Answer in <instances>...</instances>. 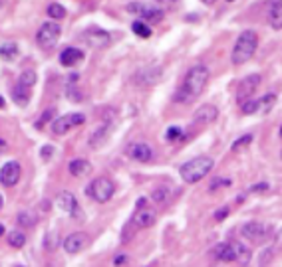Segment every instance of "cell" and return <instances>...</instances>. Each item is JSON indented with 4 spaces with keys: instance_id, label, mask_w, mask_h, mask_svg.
<instances>
[{
    "instance_id": "22",
    "label": "cell",
    "mask_w": 282,
    "mask_h": 267,
    "mask_svg": "<svg viewBox=\"0 0 282 267\" xmlns=\"http://www.w3.org/2000/svg\"><path fill=\"white\" fill-rule=\"evenodd\" d=\"M274 103H276V95H274V93H268V95L260 97L259 99V111L268 113L272 107H274Z\"/></svg>"
},
{
    "instance_id": "8",
    "label": "cell",
    "mask_w": 282,
    "mask_h": 267,
    "mask_svg": "<svg viewBox=\"0 0 282 267\" xmlns=\"http://www.w3.org/2000/svg\"><path fill=\"white\" fill-rule=\"evenodd\" d=\"M260 83V75H246L238 85H236V101L242 105L244 101H249L253 97V93L257 91Z\"/></svg>"
},
{
    "instance_id": "39",
    "label": "cell",
    "mask_w": 282,
    "mask_h": 267,
    "mask_svg": "<svg viewBox=\"0 0 282 267\" xmlns=\"http://www.w3.org/2000/svg\"><path fill=\"white\" fill-rule=\"evenodd\" d=\"M201 2H203V4H207V6H211V4H215L217 0H201Z\"/></svg>"
},
{
    "instance_id": "16",
    "label": "cell",
    "mask_w": 282,
    "mask_h": 267,
    "mask_svg": "<svg viewBox=\"0 0 282 267\" xmlns=\"http://www.w3.org/2000/svg\"><path fill=\"white\" fill-rule=\"evenodd\" d=\"M82 38H84V40H88V42H90L92 46H95V48H103V46L110 44V34H108V32H103V30H97V28L88 30Z\"/></svg>"
},
{
    "instance_id": "28",
    "label": "cell",
    "mask_w": 282,
    "mask_h": 267,
    "mask_svg": "<svg viewBox=\"0 0 282 267\" xmlns=\"http://www.w3.org/2000/svg\"><path fill=\"white\" fill-rule=\"evenodd\" d=\"M169 196H171V192H169L165 186H161V188H155V190H153V194H151V198L157 202V204H165V202L169 200Z\"/></svg>"
},
{
    "instance_id": "23",
    "label": "cell",
    "mask_w": 282,
    "mask_h": 267,
    "mask_svg": "<svg viewBox=\"0 0 282 267\" xmlns=\"http://www.w3.org/2000/svg\"><path fill=\"white\" fill-rule=\"evenodd\" d=\"M131 30H133V34L139 36V38H149V36H151V28L145 22H141V20H135V22L131 24Z\"/></svg>"
},
{
    "instance_id": "12",
    "label": "cell",
    "mask_w": 282,
    "mask_h": 267,
    "mask_svg": "<svg viewBox=\"0 0 282 267\" xmlns=\"http://www.w3.org/2000/svg\"><path fill=\"white\" fill-rule=\"evenodd\" d=\"M125 155L129 156V158H133V160H139V162H147V160H151V156H153V151H151V147L147 145V143H129L127 147H125Z\"/></svg>"
},
{
    "instance_id": "17",
    "label": "cell",
    "mask_w": 282,
    "mask_h": 267,
    "mask_svg": "<svg viewBox=\"0 0 282 267\" xmlns=\"http://www.w3.org/2000/svg\"><path fill=\"white\" fill-rule=\"evenodd\" d=\"M84 60V52L82 50H78V48H66V50H62V54H60V64L66 67H72L76 66L78 62H82Z\"/></svg>"
},
{
    "instance_id": "1",
    "label": "cell",
    "mask_w": 282,
    "mask_h": 267,
    "mask_svg": "<svg viewBox=\"0 0 282 267\" xmlns=\"http://www.w3.org/2000/svg\"><path fill=\"white\" fill-rule=\"evenodd\" d=\"M209 81V69L205 66H193L187 71L183 83L179 85L177 93H175V101L177 103H191L195 101Z\"/></svg>"
},
{
    "instance_id": "26",
    "label": "cell",
    "mask_w": 282,
    "mask_h": 267,
    "mask_svg": "<svg viewBox=\"0 0 282 267\" xmlns=\"http://www.w3.org/2000/svg\"><path fill=\"white\" fill-rule=\"evenodd\" d=\"M8 244L12 245V247H16V249H20L26 244V236H24L22 232H10L8 234Z\"/></svg>"
},
{
    "instance_id": "33",
    "label": "cell",
    "mask_w": 282,
    "mask_h": 267,
    "mask_svg": "<svg viewBox=\"0 0 282 267\" xmlns=\"http://www.w3.org/2000/svg\"><path fill=\"white\" fill-rule=\"evenodd\" d=\"M52 115H54V109H48V111L42 113V117L36 121V127H38V129H42V125H44V123H48V121L52 119Z\"/></svg>"
},
{
    "instance_id": "10",
    "label": "cell",
    "mask_w": 282,
    "mask_h": 267,
    "mask_svg": "<svg viewBox=\"0 0 282 267\" xmlns=\"http://www.w3.org/2000/svg\"><path fill=\"white\" fill-rule=\"evenodd\" d=\"M20 174H22V166L16 160H10L0 168V182L4 186H14L20 180Z\"/></svg>"
},
{
    "instance_id": "40",
    "label": "cell",
    "mask_w": 282,
    "mask_h": 267,
    "mask_svg": "<svg viewBox=\"0 0 282 267\" xmlns=\"http://www.w3.org/2000/svg\"><path fill=\"white\" fill-rule=\"evenodd\" d=\"M4 149H6V143H4V141H2V139H0V153H2V151H4Z\"/></svg>"
},
{
    "instance_id": "30",
    "label": "cell",
    "mask_w": 282,
    "mask_h": 267,
    "mask_svg": "<svg viewBox=\"0 0 282 267\" xmlns=\"http://www.w3.org/2000/svg\"><path fill=\"white\" fill-rule=\"evenodd\" d=\"M165 139L167 141H181L183 139V131H181V127H177V125H173V127H169L167 129V133H165Z\"/></svg>"
},
{
    "instance_id": "9",
    "label": "cell",
    "mask_w": 282,
    "mask_h": 267,
    "mask_svg": "<svg viewBox=\"0 0 282 267\" xmlns=\"http://www.w3.org/2000/svg\"><path fill=\"white\" fill-rule=\"evenodd\" d=\"M242 236L253 244H262L268 238V228L262 222H249L242 226Z\"/></svg>"
},
{
    "instance_id": "13",
    "label": "cell",
    "mask_w": 282,
    "mask_h": 267,
    "mask_svg": "<svg viewBox=\"0 0 282 267\" xmlns=\"http://www.w3.org/2000/svg\"><path fill=\"white\" fill-rule=\"evenodd\" d=\"M58 206H60V210H62V212L70 214V216H74V218L82 216L80 206H78V202H76V198H74V194H72V192H62V194L58 196Z\"/></svg>"
},
{
    "instance_id": "5",
    "label": "cell",
    "mask_w": 282,
    "mask_h": 267,
    "mask_svg": "<svg viewBox=\"0 0 282 267\" xmlns=\"http://www.w3.org/2000/svg\"><path fill=\"white\" fill-rule=\"evenodd\" d=\"M127 12L137 14L141 22H161L163 20V10L153 6V4H145V2H131L127 4Z\"/></svg>"
},
{
    "instance_id": "35",
    "label": "cell",
    "mask_w": 282,
    "mask_h": 267,
    "mask_svg": "<svg viewBox=\"0 0 282 267\" xmlns=\"http://www.w3.org/2000/svg\"><path fill=\"white\" fill-rule=\"evenodd\" d=\"M227 216H229V208H223V210H217V212H215V220H217V222L225 220Z\"/></svg>"
},
{
    "instance_id": "24",
    "label": "cell",
    "mask_w": 282,
    "mask_h": 267,
    "mask_svg": "<svg viewBox=\"0 0 282 267\" xmlns=\"http://www.w3.org/2000/svg\"><path fill=\"white\" fill-rule=\"evenodd\" d=\"M233 244V249H235V255H236V261H249L251 257V251L240 244V242H231Z\"/></svg>"
},
{
    "instance_id": "19",
    "label": "cell",
    "mask_w": 282,
    "mask_h": 267,
    "mask_svg": "<svg viewBox=\"0 0 282 267\" xmlns=\"http://www.w3.org/2000/svg\"><path fill=\"white\" fill-rule=\"evenodd\" d=\"M12 99H14V103H16V105L26 107V105H28V101H30V89L20 85V83H16V85L12 87Z\"/></svg>"
},
{
    "instance_id": "42",
    "label": "cell",
    "mask_w": 282,
    "mask_h": 267,
    "mask_svg": "<svg viewBox=\"0 0 282 267\" xmlns=\"http://www.w3.org/2000/svg\"><path fill=\"white\" fill-rule=\"evenodd\" d=\"M2 107H4V99L0 97V109H2Z\"/></svg>"
},
{
    "instance_id": "2",
    "label": "cell",
    "mask_w": 282,
    "mask_h": 267,
    "mask_svg": "<svg viewBox=\"0 0 282 267\" xmlns=\"http://www.w3.org/2000/svg\"><path fill=\"white\" fill-rule=\"evenodd\" d=\"M259 48V36L253 32V30H244L240 32V36L236 38L235 46H233V54H231V60L235 66H240V64H246L255 52Z\"/></svg>"
},
{
    "instance_id": "3",
    "label": "cell",
    "mask_w": 282,
    "mask_h": 267,
    "mask_svg": "<svg viewBox=\"0 0 282 267\" xmlns=\"http://www.w3.org/2000/svg\"><path fill=\"white\" fill-rule=\"evenodd\" d=\"M213 158L211 156H195V158H191L189 162H185L183 166H181V178L189 182V184H195V182H199V180H203V178L207 176L209 172H211L213 168Z\"/></svg>"
},
{
    "instance_id": "44",
    "label": "cell",
    "mask_w": 282,
    "mask_h": 267,
    "mask_svg": "<svg viewBox=\"0 0 282 267\" xmlns=\"http://www.w3.org/2000/svg\"><path fill=\"white\" fill-rule=\"evenodd\" d=\"M278 133H280V137H282V125H280V131H278Z\"/></svg>"
},
{
    "instance_id": "25",
    "label": "cell",
    "mask_w": 282,
    "mask_h": 267,
    "mask_svg": "<svg viewBox=\"0 0 282 267\" xmlns=\"http://www.w3.org/2000/svg\"><path fill=\"white\" fill-rule=\"evenodd\" d=\"M18 83L24 85V87L30 89L34 83H36V71H32V69H26V71H22V75L18 77Z\"/></svg>"
},
{
    "instance_id": "4",
    "label": "cell",
    "mask_w": 282,
    "mask_h": 267,
    "mask_svg": "<svg viewBox=\"0 0 282 267\" xmlns=\"http://www.w3.org/2000/svg\"><path fill=\"white\" fill-rule=\"evenodd\" d=\"M114 192H116V184L105 176H99V178H95V180H92L90 186L86 188V194H88L92 200L97 202V204L110 202L112 200V196H114Z\"/></svg>"
},
{
    "instance_id": "41",
    "label": "cell",
    "mask_w": 282,
    "mask_h": 267,
    "mask_svg": "<svg viewBox=\"0 0 282 267\" xmlns=\"http://www.w3.org/2000/svg\"><path fill=\"white\" fill-rule=\"evenodd\" d=\"M2 236H4V226L0 224V238H2Z\"/></svg>"
},
{
    "instance_id": "37",
    "label": "cell",
    "mask_w": 282,
    "mask_h": 267,
    "mask_svg": "<svg viewBox=\"0 0 282 267\" xmlns=\"http://www.w3.org/2000/svg\"><path fill=\"white\" fill-rule=\"evenodd\" d=\"M52 153H54V149H52V147H44V149H42V156H44V158H50Z\"/></svg>"
},
{
    "instance_id": "36",
    "label": "cell",
    "mask_w": 282,
    "mask_h": 267,
    "mask_svg": "<svg viewBox=\"0 0 282 267\" xmlns=\"http://www.w3.org/2000/svg\"><path fill=\"white\" fill-rule=\"evenodd\" d=\"M266 188H268V184H264V182H262V184H255V186H251V192H264Z\"/></svg>"
},
{
    "instance_id": "31",
    "label": "cell",
    "mask_w": 282,
    "mask_h": 267,
    "mask_svg": "<svg viewBox=\"0 0 282 267\" xmlns=\"http://www.w3.org/2000/svg\"><path fill=\"white\" fill-rule=\"evenodd\" d=\"M48 14H50L52 18L58 20V18H64V16H66V10H64L62 4H50V6H48Z\"/></svg>"
},
{
    "instance_id": "21",
    "label": "cell",
    "mask_w": 282,
    "mask_h": 267,
    "mask_svg": "<svg viewBox=\"0 0 282 267\" xmlns=\"http://www.w3.org/2000/svg\"><path fill=\"white\" fill-rule=\"evenodd\" d=\"M70 172L72 176H84L88 172H92V164L84 158H78V160H72L70 162Z\"/></svg>"
},
{
    "instance_id": "6",
    "label": "cell",
    "mask_w": 282,
    "mask_h": 267,
    "mask_svg": "<svg viewBox=\"0 0 282 267\" xmlns=\"http://www.w3.org/2000/svg\"><path fill=\"white\" fill-rule=\"evenodd\" d=\"M86 123V115L84 113H68V115H62L58 117L54 123H52V133L54 135H66L68 131H72L74 127H80Z\"/></svg>"
},
{
    "instance_id": "11",
    "label": "cell",
    "mask_w": 282,
    "mask_h": 267,
    "mask_svg": "<svg viewBox=\"0 0 282 267\" xmlns=\"http://www.w3.org/2000/svg\"><path fill=\"white\" fill-rule=\"evenodd\" d=\"M90 245V236L86 232H74L64 240V249L68 253H78Z\"/></svg>"
},
{
    "instance_id": "34",
    "label": "cell",
    "mask_w": 282,
    "mask_h": 267,
    "mask_svg": "<svg viewBox=\"0 0 282 267\" xmlns=\"http://www.w3.org/2000/svg\"><path fill=\"white\" fill-rule=\"evenodd\" d=\"M18 222H20V226H24V228H28V226H34V216H30V214H20V218H18Z\"/></svg>"
},
{
    "instance_id": "29",
    "label": "cell",
    "mask_w": 282,
    "mask_h": 267,
    "mask_svg": "<svg viewBox=\"0 0 282 267\" xmlns=\"http://www.w3.org/2000/svg\"><path fill=\"white\" fill-rule=\"evenodd\" d=\"M253 143V135H244V137H240L236 143H233V147H231V151L233 153H238V151H242V149H246L249 145Z\"/></svg>"
},
{
    "instance_id": "38",
    "label": "cell",
    "mask_w": 282,
    "mask_h": 267,
    "mask_svg": "<svg viewBox=\"0 0 282 267\" xmlns=\"http://www.w3.org/2000/svg\"><path fill=\"white\" fill-rule=\"evenodd\" d=\"M123 261H125V255H119L118 259H116V265H121Z\"/></svg>"
},
{
    "instance_id": "14",
    "label": "cell",
    "mask_w": 282,
    "mask_h": 267,
    "mask_svg": "<svg viewBox=\"0 0 282 267\" xmlns=\"http://www.w3.org/2000/svg\"><path fill=\"white\" fill-rule=\"evenodd\" d=\"M155 214L151 212V210H147V208H139L135 214H133V218L129 220V222L133 224L137 230H145V228H151L153 224H155Z\"/></svg>"
},
{
    "instance_id": "20",
    "label": "cell",
    "mask_w": 282,
    "mask_h": 267,
    "mask_svg": "<svg viewBox=\"0 0 282 267\" xmlns=\"http://www.w3.org/2000/svg\"><path fill=\"white\" fill-rule=\"evenodd\" d=\"M215 255L217 259L221 261H235L236 255H235V249H233V244H221L215 247Z\"/></svg>"
},
{
    "instance_id": "43",
    "label": "cell",
    "mask_w": 282,
    "mask_h": 267,
    "mask_svg": "<svg viewBox=\"0 0 282 267\" xmlns=\"http://www.w3.org/2000/svg\"><path fill=\"white\" fill-rule=\"evenodd\" d=\"M2 204H4V200H2V194H0V210H2Z\"/></svg>"
},
{
    "instance_id": "45",
    "label": "cell",
    "mask_w": 282,
    "mask_h": 267,
    "mask_svg": "<svg viewBox=\"0 0 282 267\" xmlns=\"http://www.w3.org/2000/svg\"><path fill=\"white\" fill-rule=\"evenodd\" d=\"M18 267H24V265H18Z\"/></svg>"
},
{
    "instance_id": "18",
    "label": "cell",
    "mask_w": 282,
    "mask_h": 267,
    "mask_svg": "<svg viewBox=\"0 0 282 267\" xmlns=\"http://www.w3.org/2000/svg\"><path fill=\"white\" fill-rule=\"evenodd\" d=\"M217 115H219V111H217L215 105H203L201 109H197V113H195V121L207 125V123H213L217 119Z\"/></svg>"
},
{
    "instance_id": "7",
    "label": "cell",
    "mask_w": 282,
    "mask_h": 267,
    "mask_svg": "<svg viewBox=\"0 0 282 267\" xmlns=\"http://www.w3.org/2000/svg\"><path fill=\"white\" fill-rule=\"evenodd\" d=\"M58 38H60V26L56 22H46L40 26V30H38V34H36V42L40 48H44V50H50L52 46L58 42Z\"/></svg>"
},
{
    "instance_id": "32",
    "label": "cell",
    "mask_w": 282,
    "mask_h": 267,
    "mask_svg": "<svg viewBox=\"0 0 282 267\" xmlns=\"http://www.w3.org/2000/svg\"><path fill=\"white\" fill-rule=\"evenodd\" d=\"M242 113L244 115H253V113H259V99H249L242 103Z\"/></svg>"
},
{
    "instance_id": "15",
    "label": "cell",
    "mask_w": 282,
    "mask_h": 267,
    "mask_svg": "<svg viewBox=\"0 0 282 267\" xmlns=\"http://www.w3.org/2000/svg\"><path fill=\"white\" fill-rule=\"evenodd\" d=\"M268 24L274 30L282 28V0H270L268 2Z\"/></svg>"
},
{
    "instance_id": "27",
    "label": "cell",
    "mask_w": 282,
    "mask_h": 267,
    "mask_svg": "<svg viewBox=\"0 0 282 267\" xmlns=\"http://www.w3.org/2000/svg\"><path fill=\"white\" fill-rule=\"evenodd\" d=\"M0 56L4 58V60H14L16 56H18V48H16V44H4L0 46Z\"/></svg>"
}]
</instances>
